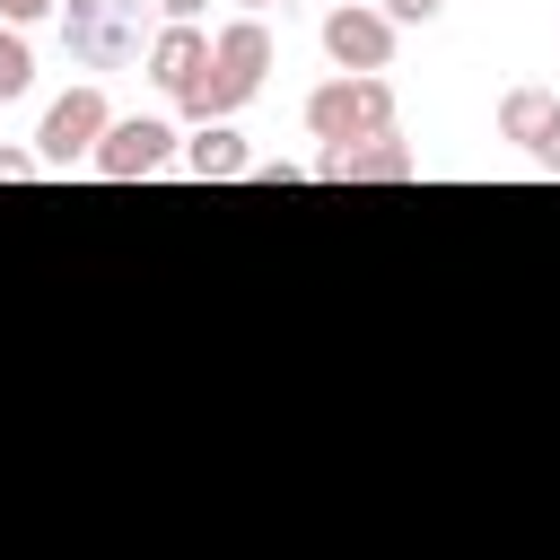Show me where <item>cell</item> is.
Here are the masks:
<instances>
[{"label": "cell", "instance_id": "1", "mask_svg": "<svg viewBox=\"0 0 560 560\" xmlns=\"http://www.w3.org/2000/svg\"><path fill=\"white\" fill-rule=\"evenodd\" d=\"M158 44V0H70L61 9V52L79 70H131Z\"/></svg>", "mask_w": 560, "mask_h": 560}, {"label": "cell", "instance_id": "2", "mask_svg": "<svg viewBox=\"0 0 560 560\" xmlns=\"http://www.w3.org/2000/svg\"><path fill=\"white\" fill-rule=\"evenodd\" d=\"M262 70H271V26L262 18H228L219 35H210V79H201V96L184 105L192 122H228L254 88H262Z\"/></svg>", "mask_w": 560, "mask_h": 560}, {"label": "cell", "instance_id": "3", "mask_svg": "<svg viewBox=\"0 0 560 560\" xmlns=\"http://www.w3.org/2000/svg\"><path fill=\"white\" fill-rule=\"evenodd\" d=\"M306 131H315L324 149L376 140V131H394V88H385V79H359V70H341V79H324V88L306 96Z\"/></svg>", "mask_w": 560, "mask_h": 560}, {"label": "cell", "instance_id": "4", "mask_svg": "<svg viewBox=\"0 0 560 560\" xmlns=\"http://www.w3.org/2000/svg\"><path fill=\"white\" fill-rule=\"evenodd\" d=\"M105 122H114L105 88H70V96H52L44 122H35V166H88L96 140H105Z\"/></svg>", "mask_w": 560, "mask_h": 560}, {"label": "cell", "instance_id": "5", "mask_svg": "<svg viewBox=\"0 0 560 560\" xmlns=\"http://www.w3.org/2000/svg\"><path fill=\"white\" fill-rule=\"evenodd\" d=\"M175 149H184V140H175V122H166V114H122V122H105V140H96L88 175H105V184H140V175H158Z\"/></svg>", "mask_w": 560, "mask_h": 560}, {"label": "cell", "instance_id": "6", "mask_svg": "<svg viewBox=\"0 0 560 560\" xmlns=\"http://www.w3.org/2000/svg\"><path fill=\"white\" fill-rule=\"evenodd\" d=\"M315 175H324V184H411V175H420V149H411V140H394V131H376V140L324 149V158H315Z\"/></svg>", "mask_w": 560, "mask_h": 560}, {"label": "cell", "instance_id": "7", "mask_svg": "<svg viewBox=\"0 0 560 560\" xmlns=\"http://www.w3.org/2000/svg\"><path fill=\"white\" fill-rule=\"evenodd\" d=\"M324 52H332L341 70H359V79H376V70L394 61V18H385V9H332V18H324Z\"/></svg>", "mask_w": 560, "mask_h": 560}, {"label": "cell", "instance_id": "8", "mask_svg": "<svg viewBox=\"0 0 560 560\" xmlns=\"http://www.w3.org/2000/svg\"><path fill=\"white\" fill-rule=\"evenodd\" d=\"M149 79H158L175 105H192L201 79H210V35H201V26H158V44H149Z\"/></svg>", "mask_w": 560, "mask_h": 560}, {"label": "cell", "instance_id": "9", "mask_svg": "<svg viewBox=\"0 0 560 560\" xmlns=\"http://www.w3.org/2000/svg\"><path fill=\"white\" fill-rule=\"evenodd\" d=\"M175 158H184V166H192L201 184H236V175L254 166V158H245V140H236L228 122H201V131H192V140H184Z\"/></svg>", "mask_w": 560, "mask_h": 560}, {"label": "cell", "instance_id": "10", "mask_svg": "<svg viewBox=\"0 0 560 560\" xmlns=\"http://www.w3.org/2000/svg\"><path fill=\"white\" fill-rule=\"evenodd\" d=\"M551 114H560V105H551L542 88H508V96H499V140H516V149L534 158V140L551 131Z\"/></svg>", "mask_w": 560, "mask_h": 560}, {"label": "cell", "instance_id": "11", "mask_svg": "<svg viewBox=\"0 0 560 560\" xmlns=\"http://www.w3.org/2000/svg\"><path fill=\"white\" fill-rule=\"evenodd\" d=\"M35 88V52H26V35L18 26H0V105L9 96H26Z\"/></svg>", "mask_w": 560, "mask_h": 560}, {"label": "cell", "instance_id": "12", "mask_svg": "<svg viewBox=\"0 0 560 560\" xmlns=\"http://www.w3.org/2000/svg\"><path fill=\"white\" fill-rule=\"evenodd\" d=\"M245 184H262V192H289V184H306V166H289V158H262V166H245Z\"/></svg>", "mask_w": 560, "mask_h": 560}, {"label": "cell", "instance_id": "13", "mask_svg": "<svg viewBox=\"0 0 560 560\" xmlns=\"http://www.w3.org/2000/svg\"><path fill=\"white\" fill-rule=\"evenodd\" d=\"M438 9H446V0H385V18H394V26H429Z\"/></svg>", "mask_w": 560, "mask_h": 560}, {"label": "cell", "instance_id": "14", "mask_svg": "<svg viewBox=\"0 0 560 560\" xmlns=\"http://www.w3.org/2000/svg\"><path fill=\"white\" fill-rule=\"evenodd\" d=\"M61 0H0V26H35V18H52Z\"/></svg>", "mask_w": 560, "mask_h": 560}, {"label": "cell", "instance_id": "15", "mask_svg": "<svg viewBox=\"0 0 560 560\" xmlns=\"http://www.w3.org/2000/svg\"><path fill=\"white\" fill-rule=\"evenodd\" d=\"M18 175H35V149H0V184H18Z\"/></svg>", "mask_w": 560, "mask_h": 560}, {"label": "cell", "instance_id": "16", "mask_svg": "<svg viewBox=\"0 0 560 560\" xmlns=\"http://www.w3.org/2000/svg\"><path fill=\"white\" fill-rule=\"evenodd\" d=\"M534 166H551V175H560V114H551V131L534 140Z\"/></svg>", "mask_w": 560, "mask_h": 560}, {"label": "cell", "instance_id": "17", "mask_svg": "<svg viewBox=\"0 0 560 560\" xmlns=\"http://www.w3.org/2000/svg\"><path fill=\"white\" fill-rule=\"evenodd\" d=\"M201 9H210V0H158V18H166V26H192Z\"/></svg>", "mask_w": 560, "mask_h": 560}, {"label": "cell", "instance_id": "18", "mask_svg": "<svg viewBox=\"0 0 560 560\" xmlns=\"http://www.w3.org/2000/svg\"><path fill=\"white\" fill-rule=\"evenodd\" d=\"M236 9H245V18H262V9H271V0H236Z\"/></svg>", "mask_w": 560, "mask_h": 560}]
</instances>
